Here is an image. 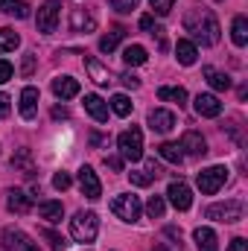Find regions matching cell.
Wrapping results in <instances>:
<instances>
[{"mask_svg":"<svg viewBox=\"0 0 248 251\" xmlns=\"http://www.w3.org/2000/svg\"><path fill=\"white\" fill-rule=\"evenodd\" d=\"M184 29L193 35V41H198V44H204V47L219 44V35H222L216 15H213L210 9H198V6L190 9L184 15Z\"/></svg>","mask_w":248,"mask_h":251,"instance_id":"6da1fadb","label":"cell"},{"mask_svg":"<svg viewBox=\"0 0 248 251\" xmlns=\"http://www.w3.org/2000/svg\"><path fill=\"white\" fill-rule=\"evenodd\" d=\"M99 234V219L94 210H79L73 219H70V237L76 243H94Z\"/></svg>","mask_w":248,"mask_h":251,"instance_id":"7a4b0ae2","label":"cell"},{"mask_svg":"<svg viewBox=\"0 0 248 251\" xmlns=\"http://www.w3.org/2000/svg\"><path fill=\"white\" fill-rule=\"evenodd\" d=\"M117 149H120V158H125V161H140L143 158V131L140 128H125L123 134L117 137Z\"/></svg>","mask_w":248,"mask_h":251,"instance_id":"3957f363","label":"cell"},{"mask_svg":"<svg viewBox=\"0 0 248 251\" xmlns=\"http://www.w3.org/2000/svg\"><path fill=\"white\" fill-rule=\"evenodd\" d=\"M225 181H228V170L225 167H207V170H201L198 176H196V184L201 193H207V196H213V193H219V190L225 187Z\"/></svg>","mask_w":248,"mask_h":251,"instance_id":"277c9868","label":"cell"},{"mask_svg":"<svg viewBox=\"0 0 248 251\" xmlns=\"http://www.w3.org/2000/svg\"><path fill=\"white\" fill-rule=\"evenodd\" d=\"M243 213H246V207H243V201H237V199L222 201V204H210V207L204 210V216L213 219V222H240Z\"/></svg>","mask_w":248,"mask_h":251,"instance_id":"5b68a950","label":"cell"},{"mask_svg":"<svg viewBox=\"0 0 248 251\" xmlns=\"http://www.w3.org/2000/svg\"><path fill=\"white\" fill-rule=\"evenodd\" d=\"M59 15H62V0H44V3H41V9H38V18H35L38 32L53 35V32H56V26H59Z\"/></svg>","mask_w":248,"mask_h":251,"instance_id":"8992f818","label":"cell"},{"mask_svg":"<svg viewBox=\"0 0 248 251\" xmlns=\"http://www.w3.org/2000/svg\"><path fill=\"white\" fill-rule=\"evenodd\" d=\"M140 199L137 196H131V193H123V196H117L114 201H111V213L117 216V219H123V222H137L140 219Z\"/></svg>","mask_w":248,"mask_h":251,"instance_id":"52a82bcc","label":"cell"},{"mask_svg":"<svg viewBox=\"0 0 248 251\" xmlns=\"http://www.w3.org/2000/svg\"><path fill=\"white\" fill-rule=\"evenodd\" d=\"M0 243H3V251H38V246L18 228H3Z\"/></svg>","mask_w":248,"mask_h":251,"instance_id":"ba28073f","label":"cell"},{"mask_svg":"<svg viewBox=\"0 0 248 251\" xmlns=\"http://www.w3.org/2000/svg\"><path fill=\"white\" fill-rule=\"evenodd\" d=\"M167 196H170V204L175 210H190V204H193V190L187 187L184 181H173Z\"/></svg>","mask_w":248,"mask_h":251,"instance_id":"9c48e42d","label":"cell"},{"mask_svg":"<svg viewBox=\"0 0 248 251\" xmlns=\"http://www.w3.org/2000/svg\"><path fill=\"white\" fill-rule=\"evenodd\" d=\"M70 29L73 32H94L97 29V18L88 9L76 6V9H70Z\"/></svg>","mask_w":248,"mask_h":251,"instance_id":"30bf717a","label":"cell"},{"mask_svg":"<svg viewBox=\"0 0 248 251\" xmlns=\"http://www.w3.org/2000/svg\"><path fill=\"white\" fill-rule=\"evenodd\" d=\"M79 190H82L88 199H99V196H102V184H99V178H97V173H94L91 167H82V170H79Z\"/></svg>","mask_w":248,"mask_h":251,"instance_id":"8fae6325","label":"cell"},{"mask_svg":"<svg viewBox=\"0 0 248 251\" xmlns=\"http://www.w3.org/2000/svg\"><path fill=\"white\" fill-rule=\"evenodd\" d=\"M196 114L198 117H219L222 114V102L216 94H198L196 97Z\"/></svg>","mask_w":248,"mask_h":251,"instance_id":"7c38bea8","label":"cell"},{"mask_svg":"<svg viewBox=\"0 0 248 251\" xmlns=\"http://www.w3.org/2000/svg\"><path fill=\"white\" fill-rule=\"evenodd\" d=\"M149 128H152V131H158V134L173 131V128H175V114H173V111H164V108L149 111Z\"/></svg>","mask_w":248,"mask_h":251,"instance_id":"4fadbf2b","label":"cell"},{"mask_svg":"<svg viewBox=\"0 0 248 251\" xmlns=\"http://www.w3.org/2000/svg\"><path fill=\"white\" fill-rule=\"evenodd\" d=\"M24 120H35L38 114V88H24L21 91V105H18Z\"/></svg>","mask_w":248,"mask_h":251,"instance_id":"5bb4252c","label":"cell"},{"mask_svg":"<svg viewBox=\"0 0 248 251\" xmlns=\"http://www.w3.org/2000/svg\"><path fill=\"white\" fill-rule=\"evenodd\" d=\"M79 79H73V76H56L53 79V94L59 97V100H73V97H79Z\"/></svg>","mask_w":248,"mask_h":251,"instance_id":"9a60e30c","label":"cell"},{"mask_svg":"<svg viewBox=\"0 0 248 251\" xmlns=\"http://www.w3.org/2000/svg\"><path fill=\"white\" fill-rule=\"evenodd\" d=\"M85 111H88L97 123H105V120H108V102H105L99 94H85Z\"/></svg>","mask_w":248,"mask_h":251,"instance_id":"2e32d148","label":"cell"},{"mask_svg":"<svg viewBox=\"0 0 248 251\" xmlns=\"http://www.w3.org/2000/svg\"><path fill=\"white\" fill-rule=\"evenodd\" d=\"M6 207L12 210V213H29L32 210V199L24 193V190H6Z\"/></svg>","mask_w":248,"mask_h":251,"instance_id":"e0dca14e","label":"cell"},{"mask_svg":"<svg viewBox=\"0 0 248 251\" xmlns=\"http://www.w3.org/2000/svg\"><path fill=\"white\" fill-rule=\"evenodd\" d=\"M178 146L184 149L187 155H207V140H204L198 131H187Z\"/></svg>","mask_w":248,"mask_h":251,"instance_id":"ac0fdd59","label":"cell"},{"mask_svg":"<svg viewBox=\"0 0 248 251\" xmlns=\"http://www.w3.org/2000/svg\"><path fill=\"white\" fill-rule=\"evenodd\" d=\"M196 56H198V50H196V44H193V41L181 38V41L175 44V59H178V64L190 67V64H196Z\"/></svg>","mask_w":248,"mask_h":251,"instance_id":"d6986e66","label":"cell"},{"mask_svg":"<svg viewBox=\"0 0 248 251\" xmlns=\"http://www.w3.org/2000/svg\"><path fill=\"white\" fill-rule=\"evenodd\" d=\"M158 100H164V102H178V108H181V105H187V91L178 88V85H164V88H158Z\"/></svg>","mask_w":248,"mask_h":251,"instance_id":"ffe728a7","label":"cell"},{"mask_svg":"<svg viewBox=\"0 0 248 251\" xmlns=\"http://www.w3.org/2000/svg\"><path fill=\"white\" fill-rule=\"evenodd\" d=\"M193 240H196V246L198 251H216V234H213V228H196L193 231Z\"/></svg>","mask_w":248,"mask_h":251,"instance_id":"44dd1931","label":"cell"},{"mask_svg":"<svg viewBox=\"0 0 248 251\" xmlns=\"http://www.w3.org/2000/svg\"><path fill=\"white\" fill-rule=\"evenodd\" d=\"M231 38L237 47H246L248 44V18L246 15H237L234 24H231Z\"/></svg>","mask_w":248,"mask_h":251,"instance_id":"7402d4cb","label":"cell"},{"mask_svg":"<svg viewBox=\"0 0 248 251\" xmlns=\"http://www.w3.org/2000/svg\"><path fill=\"white\" fill-rule=\"evenodd\" d=\"M85 67H88V73H91V79H94L97 85H111V82H114L111 73H108V67H102L97 59H85Z\"/></svg>","mask_w":248,"mask_h":251,"instance_id":"603a6c76","label":"cell"},{"mask_svg":"<svg viewBox=\"0 0 248 251\" xmlns=\"http://www.w3.org/2000/svg\"><path fill=\"white\" fill-rule=\"evenodd\" d=\"M123 38H125V29H123V26H114L111 32H105V35L99 38V50H102V53H114V50H117V44H120Z\"/></svg>","mask_w":248,"mask_h":251,"instance_id":"cb8c5ba5","label":"cell"},{"mask_svg":"<svg viewBox=\"0 0 248 251\" xmlns=\"http://www.w3.org/2000/svg\"><path fill=\"white\" fill-rule=\"evenodd\" d=\"M158 155H161L167 164H175V167L184 164V152H181L178 143H161V146H158Z\"/></svg>","mask_w":248,"mask_h":251,"instance_id":"d4e9b609","label":"cell"},{"mask_svg":"<svg viewBox=\"0 0 248 251\" xmlns=\"http://www.w3.org/2000/svg\"><path fill=\"white\" fill-rule=\"evenodd\" d=\"M0 12H6V15L18 18V21L29 18V6H26L24 0H0Z\"/></svg>","mask_w":248,"mask_h":251,"instance_id":"484cf974","label":"cell"},{"mask_svg":"<svg viewBox=\"0 0 248 251\" xmlns=\"http://www.w3.org/2000/svg\"><path fill=\"white\" fill-rule=\"evenodd\" d=\"M38 213H41V219H47V222H62L64 207H62V201H41V204H38Z\"/></svg>","mask_w":248,"mask_h":251,"instance_id":"4316f807","label":"cell"},{"mask_svg":"<svg viewBox=\"0 0 248 251\" xmlns=\"http://www.w3.org/2000/svg\"><path fill=\"white\" fill-rule=\"evenodd\" d=\"M146 59H149V56H146V50H143L140 44H128V47L123 50V62L128 64V67H137V64H146Z\"/></svg>","mask_w":248,"mask_h":251,"instance_id":"83f0119b","label":"cell"},{"mask_svg":"<svg viewBox=\"0 0 248 251\" xmlns=\"http://www.w3.org/2000/svg\"><path fill=\"white\" fill-rule=\"evenodd\" d=\"M204 76H207V82H210L213 91H228V88H231V76H228V73H219V70H213V67H204Z\"/></svg>","mask_w":248,"mask_h":251,"instance_id":"f1b7e54d","label":"cell"},{"mask_svg":"<svg viewBox=\"0 0 248 251\" xmlns=\"http://www.w3.org/2000/svg\"><path fill=\"white\" fill-rule=\"evenodd\" d=\"M12 167L21 170L24 176H32V155H29V149H21L18 155H12Z\"/></svg>","mask_w":248,"mask_h":251,"instance_id":"f546056e","label":"cell"},{"mask_svg":"<svg viewBox=\"0 0 248 251\" xmlns=\"http://www.w3.org/2000/svg\"><path fill=\"white\" fill-rule=\"evenodd\" d=\"M18 44H21V35H18L15 29L3 26V29H0V53H9V50H15Z\"/></svg>","mask_w":248,"mask_h":251,"instance_id":"4dcf8cb0","label":"cell"},{"mask_svg":"<svg viewBox=\"0 0 248 251\" xmlns=\"http://www.w3.org/2000/svg\"><path fill=\"white\" fill-rule=\"evenodd\" d=\"M111 111H114L117 117H128V114H131V100H128L125 94H114V97H111Z\"/></svg>","mask_w":248,"mask_h":251,"instance_id":"1f68e13d","label":"cell"},{"mask_svg":"<svg viewBox=\"0 0 248 251\" xmlns=\"http://www.w3.org/2000/svg\"><path fill=\"white\" fill-rule=\"evenodd\" d=\"M164 210H167L164 196H149V201H146V213H149L152 219H161V216H164Z\"/></svg>","mask_w":248,"mask_h":251,"instance_id":"d6a6232c","label":"cell"},{"mask_svg":"<svg viewBox=\"0 0 248 251\" xmlns=\"http://www.w3.org/2000/svg\"><path fill=\"white\" fill-rule=\"evenodd\" d=\"M41 237L50 243V249H53V251H64V249H67V240H64L62 234H56L53 228H44V231H41Z\"/></svg>","mask_w":248,"mask_h":251,"instance_id":"836d02e7","label":"cell"},{"mask_svg":"<svg viewBox=\"0 0 248 251\" xmlns=\"http://www.w3.org/2000/svg\"><path fill=\"white\" fill-rule=\"evenodd\" d=\"M128 178H131V184H134V187H149V184H152L149 173H143V170H131V173H128Z\"/></svg>","mask_w":248,"mask_h":251,"instance_id":"e575fe53","label":"cell"},{"mask_svg":"<svg viewBox=\"0 0 248 251\" xmlns=\"http://www.w3.org/2000/svg\"><path fill=\"white\" fill-rule=\"evenodd\" d=\"M108 3H111V6H114V9H117L120 15H125V12H134L140 0H108Z\"/></svg>","mask_w":248,"mask_h":251,"instance_id":"d590c367","label":"cell"},{"mask_svg":"<svg viewBox=\"0 0 248 251\" xmlns=\"http://www.w3.org/2000/svg\"><path fill=\"white\" fill-rule=\"evenodd\" d=\"M149 3H152L155 15H170V12H173V6H175V0H149Z\"/></svg>","mask_w":248,"mask_h":251,"instance_id":"8d00e7d4","label":"cell"},{"mask_svg":"<svg viewBox=\"0 0 248 251\" xmlns=\"http://www.w3.org/2000/svg\"><path fill=\"white\" fill-rule=\"evenodd\" d=\"M70 184H73V178H70L67 173H56V176H53V187L56 190H67Z\"/></svg>","mask_w":248,"mask_h":251,"instance_id":"74e56055","label":"cell"},{"mask_svg":"<svg viewBox=\"0 0 248 251\" xmlns=\"http://www.w3.org/2000/svg\"><path fill=\"white\" fill-rule=\"evenodd\" d=\"M12 73H15V67L6 62V59H0V85H3V82H9V79H12Z\"/></svg>","mask_w":248,"mask_h":251,"instance_id":"f35d334b","label":"cell"},{"mask_svg":"<svg viewBox=\"0 0 248 251\" xmlns=\"http://www.w3.org/2000/svg\"><path fill=\"white\" fill-rule=\"evenodd\" d=\"M155 26H158V24H155V15H143V18H140V29H143V32H149V35H152V29H155Z\"/></svg>","mask_w":248,"mask_h":251,"instance_id":"ab89813d","label":"cell"},{"mask_svg":"<svg viewBox=\"0 0 248 251\" xmlns=\"http://www.w3.org/2000/svg\"><path fill=\"white\" fill-rule=\"evenodd\" d=\"M105 167H108V170H114V173H123V158L108 155V158H105Z\"/></svg>","mask_w":248,"mask_h":251,"instance_id":"60d3db41","label":"cell"},{"mask_svg":"<svg viewBox=\"0 0 248 251\" xmlns=\"http://www.w3.org/2000/svg\"><path fill=\"white\" fill-rule=\"evenodd\" d=\"M120 79H123V85H125V88H131V91H134V88H140V79H137L134 73H123Z\"/></svg>","mask_w":248,"mask_h":251,"instance_id":"b9f144b4","label":"cell"},{"mask_svg":"<svg viewBox=\"0 0 248 251\" xmlns=\"http://www.w3.org/2000/svg\"><path fill=\"white\" fill-rule=\"evenodd\" d=\"M32 67H35V56H32V53H26V56H24V76H29V73H32Z\"/></svg>","mask_w":248,"mask_h":251,"instance_id":"7bdbcfd3","label":"cell"},{"mask_svg":"<svg viewBox=\"0 0 248 251\" xmlns=\"http://www.w3.org/2000/svg\"><path fill=\"white\" fill-rule=\"evenodd\" d=\"M228 251H248V243L243 240V237H237V240H234V243L228 246Z\"/></svg>","mask_w":248,"mask_h":251,"instance_id":"ee69618b","label":"cell"},{"mask_svg":"<svg viewBox=\"0 0 248 251\" xmlns=\"http://www.w3.org/2000/svg\"><path fill=\"white\" fill-rule=\"evenodd\" d=\"M9 108H12V105H9V97H6V94H0V120L9 114Z\"/></svg>","mask_w":248,"mask_h":251,"instance_id":"f6af8a7d","label":"cell"},{"mask_svg":"<svg viewBox=\"0 0 248 251\" xmlns=\"http://www.w3.org/2000/svg\"><path fill=\"white\" fill-rule=\"evenodd\" d=\"M53 117H56V120H64V117H67V108H59V105H56V108H53Z\"/></svg>","mask_w":248,"mask_h":251,"instance_id":"bcb514c9","label":"cell"},{"mask_svg":"<svg viewBox=\"0 0 248 251\" xmlns=\"http://www.w3.org/2000/svg\"><path fill=\"white\" fill-rule=\"evenodd\" d=\"M167 237H173V240L181 243V231H178V228H167Z\"/></svg>","mask_w":248,"mask_h":251,"instance_id":"7dc6e473","label":"cell"},{"mask_svg":"<svg viewBox=\"0 0 248 251\" xmlns=\"http://www.w3.org/2000/svg\"><path fill=\"white\" fill-rule=\"evenodd\" d=\"M155 251H167V249H164V246H158V249H155Z\"/></svg>","mask_w":248,"mask_h":251,"instance_id":"c3c4849f","label":"cell"}]
</instances>
